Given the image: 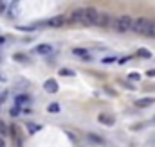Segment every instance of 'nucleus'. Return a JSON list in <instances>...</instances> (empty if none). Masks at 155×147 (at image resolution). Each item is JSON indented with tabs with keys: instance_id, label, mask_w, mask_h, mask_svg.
<instances>
[{
	"instance_id": "obj_27",
	"label": "nucleus",
	"mask_w": 155,
	"mask_h": 147,
	"mask_svg": "<svg viewBox=\"0 0 155 147\" xmlns=\"http://www.w3.org/2000/svg\"><path fill=\"white\" fill-rule=\"evenodd\" d=\"M0 147H5V140H4L2 136H0Z\"/></svg>"
},
{
	"instance_id": "obj_26",
	"label": "nucleus",
	"mask_w": 155,
	"mask_h": 147,
	"mask_svg": "<svg viewBox=\"0 0 155 147\" xmlns=\"http://www.w3.org/2000/svg\"><path fill=\"white\" fill-rule=\"evenodd\" d=\"M5 7H7V5H5V2H2V0H0V13H2V11H5Z\"/></svg>"
},
{
	"instance_id": "obj_7",
	"label": "nucleus",
	"mask_w": 155,
	"mask_h": 147,
	"mask_svg": "<svg viewBox=\"0 0 155 147\" xmlns=\"http://www.w3.org/2000/svg\"><path fill=\"white\" fill-rule=\"evenodd\" d=\"M153 104H155V97H143V99L135 101L137 108H148V106H153Z\"/></svg>"
},
{
	"instance_id": "obj_15",
	"label": "nucleus",
	"mask_w": 155,
	"mask_h": 147,
	"mask_svg": "<svg viewBox=\"0 0 155 147\" xmlns=\"http://www.w3.org/2000/svg\"><path fill=\"white\" fill-rule=\"evenodd\" d=\"M137 56H139V58H144V59H150V58H152V52L146 50V48H139V50H137Z\"/></svg>"
},
{
	"instance_id": "obj_3",
	"label": "nucleus",
	"mask_w": 155,
	"mask_h": 147,
	"mask_svg": "<svg viewBox=\"0 0 155 147\" xmlns=\"http://www.w3.org/2000/svg\"><path fill=\"white\" fill-rule=\"evenodd\" d=\"M148 23H150V18H137V20H132V25H130V31L135 33V34H143L146 33L148 29Z\"/></svg>"
},
{
	"instance_id": "obj_20",
	"label": "nucleus",
	"mask_w": 155,
	"mask_h": 147,
	"mask_svg": "<svg viewBox=\"0 0 155 147\" xmlns=\"http://www.w3.org/2000/svg\"><path fill=\"white\" fill-rule=\"evenodd\" d=\"M60 75H71V77H72L74 72H72V70H69V68H61V70H60Z\"/></svg>"
},
{
	"instance_id": "obj_8",
	"label": "nucleus",
	"mask_w": 155,
	"mask_h": 147,
	"mask_svg": "<svg viewBox=\"0 0 155 147\" xmlns=\"http://www.w3.org/2000/svg\"><path fill=\"white\" fill-rule=\"evenodd\" d=\"M15 104H16L18 108H22V106H29V104H31V97H29V95H25V93H22V95H16V99H15Z\"/></svg>"
},
{
	"instance_id": "obj_18",
	"label": "nucleus",
	"mask_w": 155,
	"mask_h": 147,
	"mask_svg": "<svg viewBox=\"0 0 155 147\" xmlns=\"http://www.w3.org/2000/svg\"><path fill=\"white\" fill-rule=\"evenodd\" d=\"M128 79H130V81H139V79H141V74L139 72H130L128 74Z\"/></svg>"
},
{
	"instance_id": "obj_28",
	"label": "nucleus",
	"mask_w": 155,
	"mask_h": 147,
	"mask_svg": "<svg viewBox=\"0 0 155 147\" xmlns=\"http://www.w3.org/2000/svg\"><path fill=\"white\" fill-rule=\"evenodd\" d=\"M0 81H5V77H4V75H0Z\"/></svg>"
},
{
	"instance_id": "obj_12",
	"label": "nucleus",
	"mask_w": 155,
	"mask_h": 147,
	"mask_svg": "<svg viewBox=\"0 0 155 147\" xmlns=\"http://www.w3.org/2000/svg\"><path fill=\"white\" fill-rule=\"evenodd\" d=\"M144 36L155 38V20H150V23H148V29H146V33H144Z\"/></svg>"
},
{
	"instance_id": "obj_25",
	"label": "nucleus",
	"mask_w": 155,
	"mask_h": 147,
	"mask_svg": "<svg viewBox=\"0 0 155 147\" xmlns=\"http://www.w3.org/2000/svg\"><path fill=\"white\" fill-rule=\"evenodd\" d=\"M146 75H148V77H155V68L148 70V72H146Z\"/></svg>"
},
{
	"instance_id": "obj_11",
	"label": "nucleus",
	"mask_w": 155,
	"mask_h": 147,
	"mask_svg": "<svg viewBox=\"0 0 155 147\" xmlns=\"http://www.w3.org/2000/svg\"><path fill=\"white\" fill-rule=\"evenodd\" d=\"M112 23V18H110V14H99V18H97V25L99 27H108Z\"/></svg>"
},
{
	"instance_id": "obj_1",
	"label": "nucleus",
	"mask_w": 155,
	"mask_h": 147,
	"mask_svg": "<svg viewBox=\"0 0 155 147\" xmlns=\"http://www.w3.org/2000/svg\"><path fill=\"white\" fill-rule=\"evenodd\" d=\"M132 16H128V14H121V16H117L116 20H114V29H116L117 33H128L130 31V25H132Z\"/></svg>"
},
{
	"instance_id": "obj_13",
	"label": "nucleus",
	"mask_w": 155,
	"mask_h": 147,
	"mask_svg": "<svg viewBox=\"0 0 155 147\" xmlns=\"http://www.w3.org/2000/svg\"><path fill=\"white\" fill-rule=\"evenodd\" d=\"M13 59H15V61H20V63H29V58H27L25 54H20V52L13 54Z\"/></svg>"
},
{
	"instance_id": "obj_16",
	"label": "nucleus",
	"mask_w": 155,
	"mask_h": 147,
	"mask_svg": "<svg viewBox=\"0 0 155 147\" xmlns=\"http://www.w3.org/2000/svg\"><path fill=\"white\" fill-rule=\"evenodd\" d=\"M60 110H61V108H60L58 102H51V104L47 106V111H49V113H60Z\"/></svg>"
},
{
	"instance_id": "obj_17",
	"label": "nucleus",
	"mask_w": 155,
	"mask_h": 147,
	"mask_svg": "<svg viewBox=\"0 0 155 147\" xmlns=\"http://www.w3.org/2000/svg\"><path fill=\"white\" fill-rule=\"evenodd\" d=\"M27 129H29V133H31V135H35L36 131H40V129H41V126H38V124H33V122H29V124H27Z\"/></svg>"
},
{
	"instance_id": "obj_14",
	"label": "nucleus",
	"mask_w": 155,
	"mask_h": 147,
	"mask_svg": "<svg viewBox=\"0 0 155 147\" xmlns=\"http://www.w3.org/2000/svg\"><path fill=\"white\" fill-rule=\"evenodd\" d=\"M72 54L74 56H81V58H85V59H88V56H87V48H72Z\"/></svg>"
},
{
	"instance_id": "obj_4",
	"label": "nucleus",
	"mask_w": 155,
	"mask_h": 147,
	"mask_svg": "<svg viewBox=\"0 0 155 147\" xmlns=\"http://www.w3.org/2000/svg\"><path fill=\"white\" fill-rule=\"evenodd\" d=\"M83 13H85V9H83V7L72 9V13H71V16H69V20H67V22H71V23H78V22H83Z\"/></svg>"
},
{
	"instance_id": "obj_9",
	"label": "nucleus",
	"mask_w": 155,
	"mask_h": 147,
	"mask_svg": "<svg viewBox=\"0 0 155 147\" xmlns=\"http://www.w3.org/2000/svg\"><path fill=\"white\" fill-rule=\"evenodd\" d=\"M35 52H36V54H41V56H45V54H51V52H52V47L47 45V43H40V45L35 47Z\"/></svg>"
},
{
	"instance_id": "obj_24",
	"label": "nucleus",
	"mask_w": 155,
	"mask_h": 147,
	"mask_svg": "<svg viewBox=\"0 0 155 147\" xmlns=\"http://www.w3.org/2000/svg\"><path fill=\"white\" fill-rule=\"evenodd\" d=\"M20 110H22V108H18V106H16V108H13V110H11V115H18Z\"/></svg>"
},
{
	"instance_id": "obj_22",
	"label": "nucleus",
	"mask_w": 155,
	"mask_h": 147,
	"mask_svg": "<svg viewBox=\"0 0 155 147\" xmlns=\"http://www.w3.org/2000/svg\"><path fill=\"white\" fill-rule=\"evenodd\" d=\"M128 59H130V56H124V58H121V59H117V63H119V65H124V63H126Z\"/></svg>"
},
{
	"instance_id": "obj_21",
	"label": "nucleus",
	"mask_w": 155,
	"mask_h": 147,
	"mask_svg": "<svg viewBox=\"0 0 155 147\" xmlns=\"http://www.w3.org/2000/svg\"><path fill=\"white\" fill-rule=\"evenodd\" d=\"M116 61V58H103V63L105 65H110V63H114Z\"/></svg>"
},
{
	"instance_id": "obj_6",
	"label": "nucleus",
	"mask_w": 155,
	"mask_h": 147,
	"mask_svg": "<svg viewBox=\"0 0 155 147\" xmlns=\"http://www.w3.org/2000/svg\"><path fill=\"white\" fill-rule=\"evenodd\" d=\"M65 22H67V18L60 14V16H54V18L47 20V22H45V25H49V27H61V25H63Z\"/></svg>"
},
{
	"instance_id": "obj_2",
	"label": "nucleus",
	"mask_w": 155,
	"mask_h": 147,
	"mask_svg": "<svg viewBox=\"0 0 155 147\" xmlns=\"http://www.w3.org/2000/svg\"><path fill=\"white\" fill-rule=\"evenodd\" d=\"M97 18H99V11L96 7H87L83 13V22L85 25H97Z\"/></svg>"
},
{
	"instance_id": "obj_19",
	"label": "nucleus",
	"mask_w": 155,
	"mask_h": 147,
	"mask_svg": "<svg viewBox=\"0 0 155 147\" xmlns=\"http://www.w3.org/2000/svg\"><path fill=\"white\" fill-rule=\"evenodd\" d=\"M7 131H9V127H7V126L0 120V135H7Z\"/></svg>"
},
{
	"instance_id": "obj_10",
	"label": "nucleus",
	"mask_w": 155,
	"mask_h": 147,
	"mask_svg": "<svg viewBox=\"0 0 155 147\" xmlns=\"http://www.w3.org/2000/svg\"><path fill=\"white\" fill-rule=\"evenodd\" d=\"M97 120H99V124H103V126H108V127L116 124L114 117H110V115H105V113H101V115L97 117Z\"/></svg>"
},
{
	"instance_id": "obj_23",
	"label": "nucleus",
	"mask_w": 155,
	"mask_h": 147,
	"mask_svg": "<svg viewBox=\"0 0 155 147\" xmlns=\"http://www.w3.org/2000/svg\"><path fill=\"white\" fill-rule=\"evenodd\" d=\"M88 138H90V140H94V142H97V144H101V142H103V140H101V138H97L96 135H88Z\"/></svg>"
},
{
	"instance_id": "obj_5",
	"label": "nucleus",
	"mask_w": 155,
	"mask_h": 147,
	"mask_svg": "<svg viewBox=\"0 0 155 147\" xmlns=\"http://www.w3.org/2000/svg\"><path fill=\"white\" fill-rule=\"evenodd\" d=\"M43 88H45L47 93H58V90H60V86H58V83L54 79H47L43 83Z\"/></svg>"
}]
</instances>
